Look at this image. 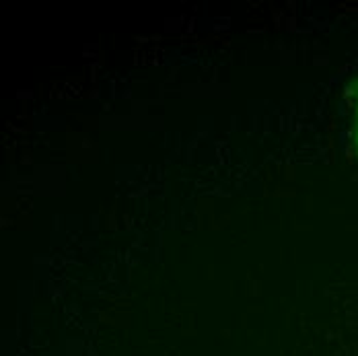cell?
<instances>
[{
    "label": "cell",
    "instance_id": "6da1fadb",
    "mask_svg": "<svg viewBox=\"0 0 358 356\" xmlns=\"http://www.w3.org/2000/svg\"><path fill=\"white\" fill-rule=\"evenodd\" d=\"M348 97H350V106H352V128H355V146H357L358 155V76L350 87Z\"/></svg>",
    "mask_w": 358,
    "mask_h": 356
}]
</instances>
